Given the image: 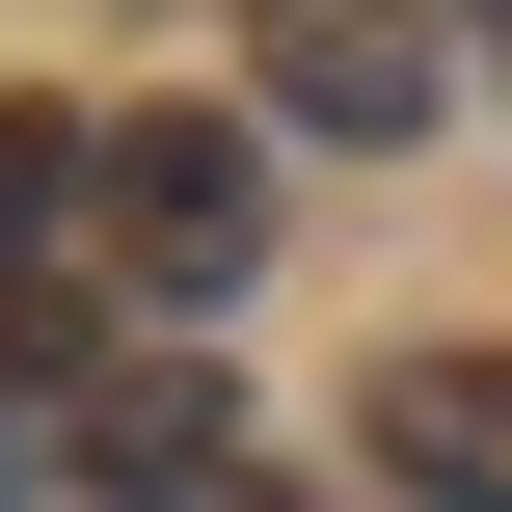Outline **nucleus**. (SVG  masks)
Wrapping results in <instances>:
<instances>
[{
  "label": "nucleus",
  "instance_id": "f03ea898",
  "mask_svg": "<svg viewBox=\"0 0 512 512\" xmlns=\"http://www.w3.org/2000/svg\"><path fill=\"white\" fill-rule=\"evenodd\" d=\"M243 108H270V135L405 162V135L459 108V54H432V0H243Z\"/></svg>",
  "mask_w": 512,
  "mask_h": 512
},
{
  "label": "nucleus",
  "instance_id": "7ed1b4c3",
  "mask_svg": "<svg viewBox=\"0 0 512 512\" xmlns=\"http://www.w3.org/2000/svg\"><path fill=\"white\" fill-rule=\"evenodd\" d=\"M378 486L405 512H512V351H378Z\"/></svg>",
  "mask_w": 512,
  "mask_h": 512
},
{
  "label": "nucleus",
  "instance_id": "423d86ee",
  "mask_svg": "<svg viewBox=\"0 0 512 512\" xmlns=\"http://www.w3.org/2000/svg\"><path fill=\"white\" fill-rule=\"evenodd\" d=\"M432 27H459V54H486V81H512V0H432Z\"/></svg>",
  "mask_w": 512,
  "mask_h": 512
},
{
  "label": "nucleus",
  "instance_id": "f257e3e1",
  "mask_svg": "<svg viewBox=\"0 0 512 512\" xmlns=\"http://www.w3.org/2000/svg\"><path fill=\"white\" fill-rule=\"evenodd\" d=\"M81 243H108V297H243L270 270V108H108Z\"/></svg>",
  "mask_w": 512,
  "mask_h": 512
},
{
  "label": "nucleus",
  "instance_id": "39448f33",
  "mask_svg": "<svg viewBox=\"0 0 512 512\" xmlns=\"http://www.w3.org/2000/svg\"><path fill=\"white\" fill-rule=\"evenodd\" d=\"M0 378H81V297L54 270H0Z\"/></svg>",
  "mask_w": 512,
  "mask_h": 512
},
{
  "label": "nucleus",
  "instance_id": "20e7f679",
  "mask_svg": "<svg viewBox=\"0 0 512 512\" xmlns=\"http://www.w3.org/2000/svg\"><path fill=\"white\" fill-rule=\"evenodd\" d=\"M108 512H297V486H243V432L135 378V405H108Z\"/></svg>",
  "mask_w": 512,
  "mask_h": 512
}]
</instances>
